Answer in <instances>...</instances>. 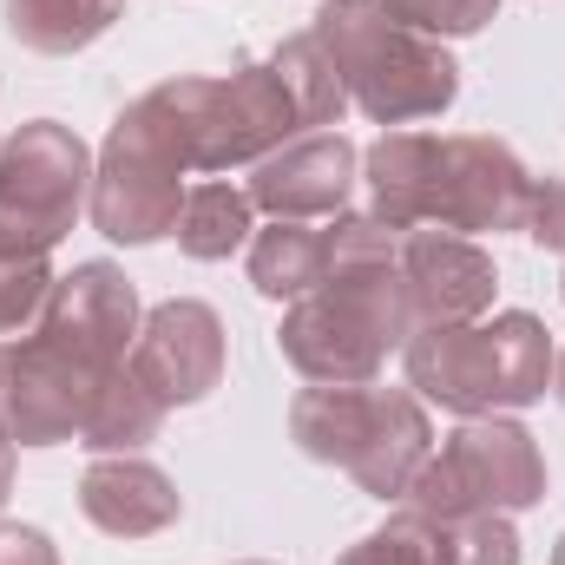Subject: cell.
<instances>
[{"instance_id": "cell-1", "label": "cell", "mask_w": 565, "mask_h": 565, "mask_svg": "<svg viewBox=\"0 0 565 565\" xmlns=\"http://www.w3.org/2000/svg\"><path fill=\"white\" fill-rule=\"evenodd\" d=\"M415 335L408 277H402V224L375 211H342L322 231V282L282 302L277 349L309 388H362L382 382L388 355Z\"/></svg>"}, {"instance_id": "cell-11", "label": "cell", "mask_w": 565, "mask_h": 565, "mask_svg": "<svg viewBox=\"0 0 565 565\" xmlns=\"http://www.w3.org/2000/svg\"><path fill=\"white\" fill-rule=\"evenodd\" d=\"M126 369L164 408H191V402L217 395V382H224V316L211 302H198V296L158 302L139 322V335H132Z\"/></svg>"}, {"instance_id": "cell-4", "label": "cell", "mask_w": 565, "mask_h": 565, "mask_svg": "<svg viewBox=\"0 0 565 565\" xmlns=\"http://www.w3.org/2000/svg\"><path fill=\"white\" fill-rule=\"evenodd\" d=\"M316 40L329 46L349 106L375 126H415L440 119L460 99V66L447 40L415 33L388 0H322L316 7Z\"/></svg>"}, {"instance_id": "cell-26", "label": "cell", "mask_w": 565, "mask_h": 565, "mask_svg": "<svg viewBox=\"0 0 565 565\" xmlns=\"http://www.w3.org/2000/svg\"><path fill=\"white\" fill-rule=\"evenodd\" d=\"M0 565H60V546H53L40 526L0 520Z\"/></svg>"}, {"instance_id": "cell-10", "label": "cell", "mask_w": 565, "mask_h": 565, "mask_svg": "<svg viewBox=\"0 0 565 565\" xmlns=\"http://www.w3.org/2000/svg\"><path fill=\"white\" fill-rule=\"evenodd\" d=\"M106 375L113 369L33 322L26 335L0 342V427L13 434V447H66L79 440Z\"/></svg>"}, {"instance_id": "cell-6", "label": "cell", "mask_w": 565, "mask_h": 565, "mask_svg": "<svg viewBox=\"0 0 565 565\" xmlns=\"http://www.w3.org/2000/svg\"><path fill=\"white\" fill-rule=\"evenodd\" d=\"M289 440L322 460L342 467L369 500H408L422 460L434 454V427L415 388H388V382H362V388H302L289 402Z\"/></svg>"}, {"instance_id": "cell-12", "label": "cell", "mask_w": 565, "mask_h": 565, "mask_svg": "<svg viewBox=\"0 0 565 565\" xmlns=\"http://www.w3.org/2000/svg\"><path fill=\"white\" fill-rule=\"evenodd\" d=\"M355 171H362V151L342 139V132H302V139L277 145L270 158H257L244 191H250V204L264 217L322 224V217H342L349 211Z\"/></svg>"}, {"instance_id": "cell-21", "label": "cell", "mask_w": 565, "mask_h": 565, "mask_svg": "<svg viewBox=\"0 0 565 565\" xmlns=\"http://www.w3.org/2000/svg\"><path fill=\"white\" fill-rule=\"evenodd\" d=\"M335 565H454V553H447V520H427L415 507H402L369 540H355Z\"/></svg>"}, {"instance_id": "cell-22", "label": "cell", "mask_w": 565, "mask_h": 565, "mask_svg": "<svg viewBox=\"0 0 565 565\" xmlns=\"http://www.w3.org/2000/svg\"><path fill=\"white\" fill-rule=\"evenodd\" d=\"M53 282H60L53 257H13V250H0V335H26L46 316Z\"/></svg>"}, {"instance_id": "cell-29", "label": "cell", "mask_w": 565, "mask_h": 565, "mask_svg": "<svg viewBox=\"0 0 565 565\" xmlns=\"http://www.w3.org/2000/svg\"><path fill=\"white\" fill-rule=\"evenodd\" d=\"M553 565H565V533H559V546H553Z\"/></svg>"}, {"instance_id": "cell-30", "label": "cell", "mask_w": 565, "mask_h": 565, "mask_svg": "<svg viewBox=\"0 0 565 565\" xmlns=\"http://www.w3.org/2000/svg\"><path fill=\"white\" fill-rule=\"evenodd\" d=\"M244 565H270V559H244Z\"/></svg>"}, {"instance_id": "cell-16", "label": "cell", "mask_w": 565, "mask_h": 565, "mask_svg": "<svg viewBox=\"0 0 565 565\" xmlns=\"http://www.w3.org/2000/svg\"><path fill=\"white\" fill-rule=\"evenodd\" d=\"M171 237H178V250H184L191 264H224V257L250 250V237H257V204H250L244 184L204 178V184L184 191V211H178V231H171Z\"/></svg>"}, {"instance_id": "cell-28", "label": "cell", "mask_w": 565, "mask_h": 565, "mask_svg": "<svg viewBox=\"0 0 565 565\" xmlns=\"http://www.w3.org/2000/svg\"><path fill=\"white\" fill-rule=\"evenodd\" d=\"M553 395L565 402V349H559V362H553Z\"/></svg>"}, {"instance_id": "cell-9", "label": "cell", "mask_w": 565, "mask_h": 565, "mask_svg": "<svg viewBox=\"0 0 565 565\" xmlns=\"http://www.w3.org/2000/svg\"><path fill=\"white\" fill-rule=\"evenodd\" d=\"M184 158L164 145V132L139 113V99L113 119V132L93 158V231L139 250L178 231V211H184Z\"/></svg>"}, {"instance_id": "cell-18", "label": "cell", "mask_w": 565, "mask_h": 565, "mask_svg": "<svg viewBox=\"0 0 565 565\" xmlns=\"http://www.w3.org/2000/svg\"><path fill=\"white\" fill-rule=\"evenodd\" d=\"M164 415H171V408L119 362V369L99 382V395H93V415L79 427V447H86V454H139V447L158 440Z\"/></svg>"}, {"instance_id": "cell-17", "label": "cell", "mask_w": 565, "mask_h": 565, "mask_svg": "<svg viewBox=\"0 0 565 565\" xmlns=\"http://www.w3.org/2000/svg\"><path fill=\"white\" fill-rule=\"evenodd\" d=\"M119 13H126V0H7V33L26 53L73 60L93 40H106Z\"/></svg>"}, {"instance_id": "cell-7", "label": "cell", "mask_w": 565, "mask_h": 565, "mask_svg": "<svg viewBox=\"0 0 565 565\" xmlns=\"http://www.w3.org/2000/svg\"><path fill=\"white\" fill-rule=\"evenodd\" d=\"M546 500V454L513 415H467L422 460L402 507L427 520H473V513H526Z\"/></svg>"}, {"instance_id": "cell-14", "label": "cell", "mask_w": 565, "mask_h": 565, "mask_svg": "<svg viewBox=\"0 0 565 565\" xmlns=\"http://www.w3.org/2000/svg\"><path fill=\"white\" fill-rule=\"evenodd\" d=\"M402 277H408V309H415V329L434 322H480L493 309V289L500 270L493 257L473 244V237H454V231H402Z\"/></svg>"}, {"instance_id": "cell-2", "label": "cell", "mask_w": 565, "mask_h": 565, "mask_svg": "<svg viewBox=\"0 0 565 565\" xmlns=\"http://www.w3.org/2000/svg\"><path fill=\"white\" fill-rule=\"evenodd\" d=\"M362 178L375 191V217L402 231H454V237H500L526 231L533 217V171L520 151L487 132H382L362 151Z\"/></svg>"}, {"instance_id": "cell-8", "label": "cell", "mask_w": 565, "mask_h": 565, "mask_svg": "<svg viewBox=\"0 0 565 565\" xmlns=\"http://www.w3.org/2000/svg\"><path fill=\"white\" fill-rule=\"evenodd\" d=\"M93 204V151L60 119H26L0 139V250L53 257Z\"/></svg>"}, {"instance_id": "cell-24", "label": "cell", "mask_w": 565, "mask_h": 565, "mask_svg": "<svg viewBox=\"0 0 565 565\" xmlns=\"http://www.w3.org/2000/svg\"><path fill=\"white\" fill-rule=\"evenodd\" d=\"M388 7L427 40H467L500 13V0H388Z\"/></svg>"}, {"instance_id": "cell-15", "label": "cell", "mask_w": 565, "mask_h": 565, "mask_svg": "<svg viewBox=\"0 0 565 565\" xmlns=\"http://www.w3.org/2000/svg\"><path fill=\"white\" fill-rule=\"evenodd\" d=\"M79 513L106 533V540H151L164 526H178L184 493L178 480L145 460V454H93L86 480H79Z\"/></svg>"}, {"instance_id": "cell-23", "label": "cell", "mask_w": 565, "mask_h": 565, "mask_svg": "<svg viewBox=\"0 0 565 565\" xmlns=\"http://www.w3.org/2000/svg\"><path fill=\"white\" fill-rule=\"evenodd\" d=\"M447 553L454 565H520V533L507 513H473L447 526Z\"/></svg>"}, {"instance_id": "cell-3", "label": "cell", "mask_w": 565, "mask_h": 565, "mask_svg": "<svg viewBox=\"0 0 565 565\" xmlns=\"http://www.w3.org/2000/svg\"><path fill=\"white\" fill-rule=\"evenodd\" d=\"M553 335L533 309H500L480 322H434L402 349L408 388L447 415H520L553 388Z\"/></svg>"}, {"instance_id": "cell-19", "label": "cell", "mask_w": 565, "mask_h": 565, "mask_svg": "<svg viewBox=\"0 0 565 565\" xmlns=\"http://www.w3.org/2000/svg\"><path fill=\"white\" fill-rule=\"evenodd\" d=\"M322 282V231L316 224H289L270 217L250 237V289L264 302H296Z\"/></svg>"}, {"instance_id": "cell-27", "label": "cell", "mask_w": 565, "mask_h": 565, "mask_svg": "<svg viewBox=\"0 0 565 565\" xmlns=\"http://www.w3.org/2000/svg\"><path fill=\"white\" fill-rule=\"evenodd\" d=\"M13 454H20V447H13V434L0 427V507H7V493H13Z\"/></svg>"}, {"instance_id": "cell-13", "label": "cell", "mask_w": 565, "mask_h": 565, "mask_svg": "<svg viewBox=\"0 0 565 565\" xmlns=\"http://www.w3.org/2000/svg\"><path fill=\"white\" fill-rule=\"evenodd\" d=\"M139 322H145V316H139V289H132V277H126L119 264H106V257L73 264L66 277L53 282L46 316H40V329H46V335L73 342V349H79V355H93L99 369H119V362L132 355Z\"/></svg>"}, {"instance_id": "cell-25", "label": "cell", "mask_w": 565, "mask_h": 565, "mask_svg": "<svg viewBox=\"0 0 565 565\" xmlns=\"http://www.w3.org/2000/svg\"><path fill=\"white\" fill-rule=\"evenodd\" d=\"M526 237H533L540 250H559V257H565V171H559V178H546V184L533 191Z\"/></svg>"}, {"instance_id": "cell-5", "label": "cell", "mask_w": 565, "mask_h": 565, "mask_svg": "<svg viewBox=\"0 0 565 565\" xmlns=\"http://www.w3.org/2000/svg\"><path fill=\"white\" fill-rule=\"evenodd\" d=\"M139 113L184 158V171H237L302 139V113L270 60H237L231 73H184L139 93Z\"/></svg>"}, {"instance_id": "cell-20", "label": "cell", "mask_w": 565, "mask_h": 565, "mask_svg": "<svg viewBox=\"0 0 565 565\" xmlns=\"http://www.w3.org/2000/svg\"><path fill=\"white\" fill-rule=\"evenodd\" d=\"M270 66H277V79L289 86L296 113H302V132H329V126H342V113H349V86H342L329 46L316 40V26H309V33H289L277 53H270Z\"/></svg>"}]
</instances>
